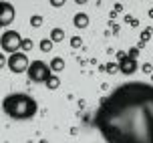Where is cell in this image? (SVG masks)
I'll return each mask as SVG.
<instances>
[{
	"label": "cell",
	"mask_w": 153,
	"mask_h": 143,
	"mask_svg": "<svg viewBox=\"0 0 153 143\" xmlns=\"http://www.w3.org/2000/svg\"><path fill=\"white\" fill-rule=\"evenodd\" d=\"M38 143H48V141H46V139H40V141H38Z\"/></svg>",
	"instance_id": "cb8c5ba5"
},
{
	"label": "cell",
	"mask_w": 153,
	"mask_h": 143,
	"mask_svg": "<svg viewBox=\"0 0 153 143\" xmlns=\"http://www.w3.org/2000/svg\"><path fill=\"white\" fill-rule=\"evenodd\" d=\"M115 57H117V63H121V60H125L129 54L125 53V51H117V54H115Z\"/></svg>",
	"instance_id": "ffe728a7"
},
{
	"label": "cell",
	"mask_w": 153,
	"mask_h": 143,
	"mask_svg": "<svg viewBox=\"0 0 153 143\" xmlns=\"http://www.w3.org/2000/svg\"><path fill=\"white\" fill-rule=\"evenodd\" d=\"M32 46H34V42H32L30 38H24V40H22V51H24V53H30Z\"/></svg>",
	"instance_id": "2e32d148"
},
{
	"label": "cell",
	"mask_w": 153,
	"mask_h": 143,
	"mask_svg": "<svg viewBox=\"0 0 153 143\" xmlns=\"http://www.w3.org/2000/svg\"><path fill=\"white\" fill-rule=\"evenodd\" d=\"M123 10V4H115V12H121Z\"/></svg>",
	"instance_id": "7402d4cb"
},
{
	"label": "cell",
	"mask_w": 153,
	"mask_h": 143,
	"mask_svg": "<svg viewBox=\"0 0 153 143\" xmlns=\"http://www.w3.org/2000/svg\"><path fill=\"white\" fill-rule=\"evenodd\" d=\"M151 81H153V75H151Z\"/></svg>",
	"instance_id": "d4e9b609"
},
{
	"label": "cell",
	"mask_w": 153,
	"mask_h": 143,
	"mask_svg": "<svg viewBox=\"0 0 153 143\" xmlns=\"http://www.w3.org/2000/svg\"><path fill=\"white\" fill-rule=\"evenodd\" d=\"M147 14H149V18L153 20V8H149V12H147Z\"/></svg>",
	"instance_id": "603a6c76"
},
{
	"label": "cell",
	"mask_w": 153,
	"mask_h": 143,
	"mask_svg": "<svg viewBox=\"0 0 153 143\" xmlns=\"http://www.w3.org/2000/svg\"><path fill=\"white\" fill-rule=\"evenodd\" d=\"M38 46H40V51H42V53H51V51H53V46H54V42L51 40V38H42Z\"/></svg>",
	"instance_id": "7c38bea8"
},
{
	"label": "cell",
	"mask_w": 153,
	"mask_h": 143,
	"mask_svg": "<svg viewBox=\"0 0 153 143\" xmlns=\"http://www.w3.org/2000/svg\"><path fill=\"white\" fill-rule=\"evenodd\" d=\"M151 30L153 28H145V30H143V32H141V40H139V42H143V45H145L147 40L151 38Z\"/></svg>",
	"instance_id": "e0dca14e"
},
{
	"label": "cell",
	"mask_w": 153,
	"mask_h": 143,
	"mask_svg": "<svg viewBox=\"0 0 153 143\" xmlns=\"http://www.w3.org/2000/svg\"><path fill=\"white\" fill-rule=\"evenodd\" d=\"M127 54H129V59H133V60H135V59L139 57V54H141V51H139L137 46H133V48H129V51H127Z\"/></svg>",
	"instance_id": "d6986e66"
},
{
	"label": "cell",
	"mask_w": 153,
	"mask_h": 143,
	"mask_svg": "<svg viewBox=\"0 0 153 143\" xmlns=\"http://www.w3.org/2000/svg\"><path fill=\"white\" fill-rule=\"evenodd\" d=\"M48 38H51L53 42H62V40H65V30L62 28H53L51 34H48Z\"/></svg>",
	"instance_id": "30bf717a"
},
{
	"label": "cell",
	"mask_w": 153,
	"mask_h": 143,
	"mask_svg": "<svg viewBox=\"0 0 153 143\" xmlns=\"http://www.w3.org/2000/svg\"><path fill=\"white\" fill-rule=\"evenodd\" d=\"M119 71H121L123 75H133V73L137 71V60H133V59H129V57H127L125 60H121V63H119Z\"/></svg>",
	"instance_id": "52a82bcc"
},
{
	"label": "cell",
	"mask_w": 153,
	"mask_h": 143,
	"mask_svg": "<svg viewBox=\"0 0 153 143\" xmlns=\"http://www.w3.org/2000/svg\"><path fill=\"white\" fill-rule=\"evenodd\" d=\"M2 109L4 113L10 117V119H16V121H26V119H32L38 111V105L36 101L24 93H14V95H8L4 97L2 101Z\"/></svg>",
	"instance_id": "7a4b0ae2"
},
{
	"label": "cell",
	"mask_w": 153,
	"mask_h": 143,
	"mask_svg": "<svg viewBox=\"0 0 153 143\" xmlns=\"http://www.w3.org/2000/svg\"><path fill=\"white\" fill-rule=\"evenodd\" d=\"M95 127L107 143H153V87L125 83L101 99Z\"/></svg>",
	"instance_id": "6da1fadb"
},
{
	"label": "cell",
	"mask_w": 153,
	"mask_h": 143,
	"mask_svg": "<svg viewBox=\"0 0 153 143\" xmlns=\"http://www.w3.org/2000/svg\"><path fill=\"white\" fill-rule=\"evenodd\" d=\"M59 87H61V79H59V75H53L48 81H46V89L54 91V89H59Z\"/></svg>",
	"instance_id": "8fae6325"
},
{
	"label": "cell",
	"mask_w": 153,
	"mask_h": 143,
	"mask_svg": "<svg viewBox=\"0 0 153 143\" xmlns=\"http://www.w3.org/2000/svg\"><path fill=\"white\" fill-rule=\"evenodd\" d=\"M48 65H51V69H53V73H54V75H59L61 71H65V60H62L61 57H54V59L51 60Z\"/></svg>",
	"instance_id": "9c48e42d"
},
{
	"label": "cell",
	"mask_w": 153,
	"mask_h": 143,
	"mask_svg": "<svg viewBox=\"0 0 153 143\" xmlns=\"http://www.w3.org/2000/svg\"><path fill=\"white\" fill-rule=\"evenodd\" d=\"M22 40L24 38L20 36L16 30H4V32H2V38H0V45H2V51H4V53L14 54V53H20Z\"/></svg>",
	"instance_id": "277c9868"
},
{
	"label": "cell",
	"mask_w": 153,
	"mask_h": 143,
	"mask_svg": "<svg viewBox=\"0 0 153 143\" xmlns=\"http://www.w3.org/2000/svg\"><path fill=\"white\" fill-rule=\"evenodd\" d=\"M51 4H53L54 8H61V6H65V2H59V0H53V2H51Z\"/></svg>",
	"instance_id": "44dd1931"
},
{
	"label": "cell",
	"mask_w": 153,
	"mask_h": 143,
	"mask_svg": "<svg viewBox=\"0 0 153 143\" xmlns=\"http://www.w3.org/2000/svg\"><path fill=\"white\" fill-rule=\"evenodd\" d=\"M71 46H73V48H83V38L81 36H73L71 38Z\"/></svg>",
	"instance_id": "9a60e30c"
},
{
	"label": "cell",
	"mask_w": 153,
	"mask_h": 143,
	"mask_svg": "<svg viewBox=\"0 0 153 143\" xmlns=\"http://www.w3.org/2000/svg\"><path fill=\"white\" fill-rule=\"evenodd\" d=\"M16 10L10 2H0V26H8L14 20Z\"/></svg>",
	"instance_id": "8992f818"
},
{
	"label": "cell",
	"mask_w": 153,
	"mask_h": 143,
	"mask_svg": "<svg viewBox=\"0 0 153 143\" xmlns=\"http://www.w3.org/2000/svg\"><path fill=\"white\" fill-rule=\"evenodd\" d=\"M28 22H30V26H34V28H38L40 24L45 22V18H42V16H40V14H32V16H30V20H28Z\"/></svg>",
	"instance_id": "5bb4252c"
},
{
	"label": "cell",
	"mask_w": 153,
	"mask_h": 143,
	"mask_svg": "<svg viewBox=\"0 0 153 143\" xmlns=\"http://www.w3.org/2000/svg\"><path fill=\"white\" fill-rule=\"evenodd\" d=\"M73 24H75L76 28H87V26H89V14L76 12V14L73 16Z\"/></svg>",
	"instance_id": "ba28073f"
},
{
	"label": "cell",
	"mask_w": 153,
	"mask_h": 143,
	"mask_svg": "<svg viewBox=\"0 0 153 143\" xmlns=\"http://www.w3.org/2000/svg\"><path fill=\"white\" fill-rule=\"evenodd\" d=\"M141 73H145V75H153V65H151V63H143V65H141Z\"/></svg>",
	"instance_id": "ac0fdd59"
},
{
	"label": "cell",
	"mask_w": 153,
	"mask_h": 143,
	"mask_svg": "<svg viewBox=\"0 0 153 143\" xmlns=\"http://www.w3.org/2000/svg\"><path fill=\"white\" fill-rule=\"evenodd\" d=\"M28 57L24 53H14L8 57V69H10V73H14V75H18V73H24V71H28Z\"/></svg>",
	"instance_id": "5b68a950"
},
{
	"label": "cell",
	"mask_w": 153,
	"mask_h": 143,
	"mask_svg": "<svg viewBox=\"0 0 153 143\" xmlns=\"http://www.w3.org/2000/svg\"><path fill=\"white\" fill-rule=\"evenodd\" d=\"M105 73H109V75L121 73V71H119V63H107V65H105Z\"/></svg>",
	"instance_id": "4fadbf2b"
},
{
	"label": "cell",
	"mask_w": 153,
	"mask_h": 143,
	"mask_svg": "<svg viewBox=\"0 0 153 143\" xmlns=\"http://www.w3.org/2000/svg\"><path fill=\"white\" fill-rule=\"evenodd\" d=\"M26 73H28V79H30L32 83H45V85H46V81L54 75L51 65H46L45 60H32Z\"/></svg>",
	"instance_id": "3957f363"
}]
</instances>
